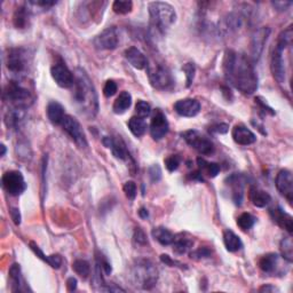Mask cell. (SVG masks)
I'll list each match as a JSON object with an SVG mask.
<instances>
[{"label": "cell", "instance_id": "7bdbcfd3", "mask_svg": "<svg viewBox=\"0 0 293 293\" xmlns=\"http://www.w3.org/2000/svg\"><path fill=\"white\" fill-rule=\"evenodd\" d=\"M183 71L185 72V76H187V86L189 87L192 83V80H194V77H195V71H196V68H195V64L194 63H187L183 68H182Z\"/></svg>", "mask_w": 293, "mask_h": 293}, {"label": "cell", "instance_id": "3957f363", "mask_svg": "<svg viewBox=\"0 0 293 293\" xmlns=\"http://www.w3.org/2000/svg\"><path fill=\"white\" fill-rule=\"evenodd\" d=\"M150 27L158 33H164L172 27L176 20V9L172 5L163 1L149 3Z\"/></svg>", "mask_w": 293, "mask_h": 293}, {"label": "cell", "instance_id": "d6a6232c", "mask_svg": "<svg viewBox=\"0 0 293 293\" xmlns=\"http://www.w3.org/2000/svg\"><path fill=\"white\" fill-rule=\"evenodd\" d=\"M24 109H17V108H13L8 110V113L6 114L5 116V123L8 127L15 128L24 118Z\"/></svg>", "mask_w": 293, "mask_h": 293}, {"label": "cell", "instance_id": "5b68a950", "mask_svg": "<svg viewBox=\"0 0 293 293\" xmlns=\"http://www.w3.org/2000/svg\"><path fill=\"white\" fill-rule=\"evenodd\" d=\"M132 280L134 285L143 290H151L158 280V270L150 260L140 259L133 265Z\"/></svg>", "mask_w": 293, "mask_h": 293}, {"label": "cell", "instance_id": "f35d334b", "mask_svg": "<svg viewBox=\"0 0 293 293\" xmlns=\"http://www.w3.org/2000/svg\"><path fill=\"white\" fill-rule=\"evenodd\" d=\"M135 111H136V114H138L139 117L146 118L148 116H150L151 107L148 102L143 101V100H139V101L136 102Z\"/></svg>", "mask_w": 293, "mask_h": 293}, {"label": "cell", "instance_id": "74e56055", "mask_svg": "<svg viewBox=\"0 0 293 293\" xmlns=\"http://www.w3.org/2000/svg\"><path fill=\"white\" fill-rule=\"evenodd\" d=\"M254 222H255V218L250 213L240 214L238 219H237V225H238V227L244 232L248 231V229L253 227Z\"/></svg>", "mask_w": 293, "mask_h": 293}, {"label": "cell", "instance_id": "e575fe53", "mask_svg": "<svg viewBox=\"0 0 293 293\" xmlns=\"http://www.w3.org/2000/svg\"><path fill=\"white\" fill-rule=\"evenodd\" d=\"M281 252L288 262L293 261V243L291 237H285L281 242Z\"/></svg>", "mask_w": 293, "mask_h": 293}, {"label": "cell", "instance_id": "db71d44e", "mask_svg": "<svg viewBox=\"0 0 293 293\" xmlns=\"http://www.w3.org/2000/svg\"><path fill=\"white\" fill-rule=\"evenodd\" d=\"M259 292H280L277 288L274 287L272 284H267V285H263L260 289H259Z\"/></svg>", "mask_w": 293, "mask_h": 293}, {"label": "cell", "instance_id": "b9f144b4", "mask_svg": "<svg viewBox=\"0 0 293 293\" xmlns=\"http://www.w3.org/2000/svg\"><path fill=\"white\" fill-rule=\"evenodd\" d=\"M136 184L133 182V181H127L124 184V192L126 195V197H127L128 199H131V201H133L136 197Z\"/></svg>", "mask_w": 293, "mask_h": 293}, {"label": "cell", "instance_id": "60d3db41", "mask_svg": "<svg viewBox=\"0 0 293 293\" xmlns=\"http://www.w3.org/2000/svg\"><path fill=\"white\" fill-rule=\"evenodd\" d=\"M148 174H149V177L151 180V182H158L159 180L162 179V170L161 166L158 164H155L153 166H150L149 170H148Z\"/></svg>", "mask_w": 293, "mask_h": 293}, {"label": "cell", "instance_id": "6da1fadb", "mask_svg": "<svg viewBox=\"0 0 293 293\" xmlns=\"http://www.w3.org/2000/svg\"><path fill=\"white\" fill-rule=\"evenodd\" d=\"M222 69L228 83L243 94L251 95L258 90L257 72L244 54L233 50L226 51Z\"/></svg>", "mask_w": 293, "mask_h": 293}, {"label": "cell", "instance_id": "ee69618b", "mask_svg": "<svg viewBox=\"0 0 293 293\" xmlns=\"http://www.w3.org/2000/svg\"><path fill=\"white\" fill-rule=\"evenodd\" d=\"M98 266H99V268L106 274V275H110L111 272H113L111 265L108 262V260H107V259L101 254H100L98 257Z\"/></svg>", "mask_w": 293, "mask_h": 293}, {"label": "cell", "instance_id": "52a82bcc", "mask_svg": "<svg viewBox=\"0 0 293 293\" xmlns=\"http://www.w3.org/2000/svg\"><path fill=\"white\" fill-rule=\"evenodd\" d=\"M147 71L151 85L157 90H170L173 86V77L166 66L153 61L147 64Z\"/></svg>", "mask_w": 293, "mask_h": 293}, {"label": "cell", "instance_id": "6f0895ef", "mask_svg": "<svg viewBox=\"0 0 293 293\" xmlns=\"http://www.w3.org/2000/svg\"><path fill=\"white\" fill-rule=\"evenodd\" d=\"M1 149H2V151H1V156H3V155H5V153H6V147L3 146V144H1Z\"/></svg>", "mask_w": 293, "mask_h": 293}, {"label": "cell", "instance_id": "ac0fdd59", "mask_svg": "<svg viewBox=\"0 0 293 293\" xmlns=\"http://www.w3.org/2000/svg\"><path fill=\"white\" fill-rule=\"evenodd\" d=\"M102 141L107 148H110L111 151H113V155L117 159L126 161V159L131 158L129 153L126 149L125 142L120 138H109V136H106Z\"/></svg>", "mask_w": 293, "mask_h": 293}, {"label": "cell", "instance_id": "9c48e42d", "mask_svg": "<svg viewBox=\"0 0 293 293\" xmlns=\"http://www.w3.org/2000/svg\"><path fill=\"white\" fill-rule=\"evenodd\" d=\"M182 138L189 146L194 148L202 155H211L214 153V144L210 139L202 135L198 131L191 129L182 133Z\"/></svg>", "mask_w": 293, "mask_h": 293}, {"label": "cell", "instance_id": "c3c4849f", "mask_svg": "<svg viewBox=\"0 0 293 293\" xmlns=\"http://www.w3.org/2000/svg\"><path fill=\"white\" fill-rule=\"evenodd\" d=\"M229 131L228 124H216L210 127V133H217V134H225Z\"/></svg>", "mask_w": 293, "mask_h": 293}, {"label": "cell", "instance_id": "7c38bea8", "mask_svg": "<svg viewBox=\"0 0 293 293\" xmlns=\"http://www.w3.org/2000/svg\"><path fill=\"white\" fill-rule=\"evenodd\" d=\"M118 44H119V36L115 27L107 28L94 39V46L101 51L115 50Z\"/></svg>", "mask_w": 293, "mask_h": 293}, {"label": "cell", "instance_id": "d6986e66", "mask_svg": "<svg viewBox=\"0 0 293 293\" xmlns=\"http://www.w3.org/2000/svg\"><path fill=\"white\" fill-rule=\"evenodd\" d=\"M233 139L239 146H248V144L255 142L257 136L245 126L236 125L233 128Z\"/></svg>", "mask_w": 293, "mask_h": 293}, {"label": "cell", "instance_id": "11a10c76", "mask_svg": "<svg viewBox=\"0 0 293 293\" xmlns=\"http://www.w3.org/2000/svg\"><path fill=\"white\" fill-rule=\"evenodd\" d=\"M10 214H12V219H13V221L15 222V225H20L21 224V216H20V212H18V210L12 209V211H10Z\"/></svg>", "mask_w": 293, "mask_h": 293}, {"label": "cell", "instance_id": "cb8c5ba5", "mask_svg": "<svg viewBox=\"0 0 293 293\" xmlns=\"http://www.w3.org/2000/svg\"><path fill=\"white\" fill-rule=\"evenodd\" d=\"M278 263V254L276 253H268L265 254L259 260V267L263 273L273 274L275 272Z\"/></svg>", "mask_w": 293, "mask_h": 293}, {"label": "cell", "instance_id": "1f68e13d", "mask_svg": "<svg viewBox=\"0 0 293 293\" xmlns=\"http://www.w3.org/2000/svg\"><path fill=\"white\" fill-rule=\"evenodd\" d=\"M9 278H10V284H12V291L13 292H21L23 291V284H22V275H21V268L20 265L14 263L9 269Z\"/></svg>", "mask_w": 293, "mask_h": 293}, {"label": "cell", "instance_id": "8d00e7d4", "mask_svg": "<svg viewBox=\"0 0 293 293\" xmlns=\"http://www.w3.org/2000/svg\"><path fill=\"white\" fill-rule=\"evenodd\" d=\"M133 8V2L128 1V0H116L113 3V9L115 13L117 14H128Z\"/></svg>", "mask_w": 293, "mask_h": 293}, {"label": "cell", "instance_id": "836d02e7", "mask_svg": "<svg viewBox=\"0 0 293 293\" xmlns=\"http://www.w3.org/2000/svg\"><path fill=\"white\" fill-rule=\"evenodd\" d=\"M197 164L199 165L201 172L207 174L210 177H216L220 172V165H218L217 163H210L206 162L204 158H198Z\"/></svg>", "mask_w": 293, "mask_h": 293}, {"label": "cell", "instance_id": "f546056e", "mask_svg": "<svg viewBox=\"0 0 293 293\" xmlns=\"http://www.w3.org/2000/svg\"><path fill=\"white\" fill-rule=\"evenodd\" d=\"M250 199L254 206L265 207L272 201V197H270L268 192L259 190V189H252L250 192Z\"/></svg>", "mask_w": 293, "mask_h": 293}, {"label": "cell", "instance_id": "ffe728a7", "mask_svg": "<svg viewBox=\"0 0 293 293\" xmlns=\"http://www.w3.org/2000/svg\"><path fill=\"white\" fill-rule=\"evenodd\" d=\"M125 58L129 62V64L134 66L135 69L142 70L147 66L148 60L142 52L136 47H129L125 51Z\"/></svg>", "mask_w": 293, "mask_h": 293}, {"label": "cell", "instance_id": "4316f807", "mask_svg": "<svg viewBox=\"0 0 293 293\" xmlns=\"http://www.w3.org/2000/svg\"><path fill=\"white\" fill-rule=\"evenodd\" d=\"M128 128L129 131L133 133V135H135L136 138H140V136H142L144 133H146L148 124L147 121L144 120V118L134 116L128 120Z\"/></svg>", "mask_w": 293, "mask_h": 293}, {"label": "cell", "instance_id": "8992f818", "mask_svg": "<svg viewBox=\"0 0 293 293\" xmlns=\"http://www.w3.org/2000/svg\"><path fill=\"white\" fill-rule=\"evenodd\" d=\"M3 98L13 106V108L17 109H27L33 102L30 91L15 80L7 84L3 92Z\"/></svg>", "mask_w": 293, "mask_h": 293}, {"label": "cell", "instance_id": "9f6ffc18", "mask_svg": "<svg viewBox=\"0 0 293 293\" xmlns=\"http://www.w3.org/2000/svg\"><path fill=\"white\" fill-rule=\"evenodd\" d=\"M139 216L142 219H147L148 216H149V213H148V211L146 209H143V207H142V209L139 211Z\"/></svg>", "mask_w": 293, "mask_h": 293}, {"label": "cell", "instance_id": "bcb514c9", "mask_svg": "<svg viewBox=\"0 0 293 293\" xmlns=\"http://www.w3.org/2000/svg\"><path fill=\"white\" fill-rule=\"evenodd\" d=\"M116 92H117V84L115 83L114 80L107 81L105 87H103V94H105L107 98H110V96L116 94Z\"/></svg>", "mask_w": 293, "mask_h": 293}, {"label": "cell", "instance_id": "4dcf8cb0", "mask_svg": "<svg viewBox=\"0 0 293 293\" xmlns=\"http://www.w3.org/2000/svg\"><path fill=\"white\" fill-rule=\"evenodd\" d=\"M29 16H30V9H29L28 6H20L15 10V14H14L13 22L14 25L17 29H24L28 24Z\"/></svg>", "mask_w": 293, "mask_h": 293}, {"label": "cell", "instance_id": "9a60e30c", "mask_svg": "<svg viewBox=\"0 0 293 293\" xmlns=\"http://www.w3.org/2000/svg\"><path fill=\"white\" fill-rule=\"evenodd\" d=\"M276 188L277 190L292 203L293 199V176L292 173L288 170H282L276 176Z\"/></svg>", "mask_w": 293, "mask_h": 293}, {"label": "cell", "instance_id": "7a4b0ae2", "mask_svg": "<svg viewBox=\"0 0 293 293\" xmlns=\"http://www.w3.org/2000/svg\"><path fill=\"white\" fill-rule=\"evenodd\" d=\"M73 83V101L79 110L88 118H94L99 110L98 94L90 77L83 69H77Z\"/></svg>", "mask_w": 293, "mask_h": 293}, {"label": "cell", "instance_id": "f5cc1de1", "mask_svg": "<svg viewBox=\"0 0 293 293\" xmlns=\"http://www.w3.org/2000/svg\"><path fill=\"white\" fill-rule=\"evenodd\" d=\"M66 288H68V290L70 292H73L77 289V280L73 277H70L68 278V281H66Z\"/></svg>", "mask_w": 293, "mask_h": 293}, {"label": "cell", "instance_id": "5bb4252c", "mask_svg": "<svg viewBox=\"0 0 293 293\" xmlns=\"http://www.w3.org/2000/svg\"><path fill=\"white\" fill-rule=\"evenodd\" d=\"M51 73L53 79L55 80L59 86L63 88H70L73 86L75 83V76L72 75V72L70 71L64 63L59 62L57 64L52 66Z\"/></svg>", "mask_w": 293, "mask_h": 293}, {"label": "cell", "instance_id": "277c9868", "mask_svg": "<svg viewBox=\"0 0 293 293\" xmlns=\"http://www.w3.org/2000/svg\"><path fill=\"white\" fill-rule=\"evenodd\" d=\"M292 28L289 27L287 30L281 33L278 42L273 51L272 55V72L273 76L280 84H283L287 77V65H285L284 52L292 44Z\"/></svg>", "mask_w": 293, "mask_h": 293}, {"label": "cell", "instance_id": "e0dca14e", "mask_svg": "<svg viewBox=\"0 0 293 293\" xmlns=\"http://www.w3.org/2000/svg\"><path fill=\"white\" fill-rule=\"evenodd\" d=\"M269 33L270 30L268 28H261L259 29L258 31H255L251 43L252 58H253V61H258L259 58L261 57L263 46H265L267 39H268Z\"/></svg>", "mask_w": 293, "mask_h": 293}, {"label": "cell", "instance_id": "ab89813d", "mask_svg": "<svg viewBox=\"0 0 293 293\" xmlns=\"http://www.w3.org/2000/svg\"><path fill=\"white\" fill-rule=\"evenodd\" d=\"M180 163H181V157L177 155H172L165 159L166 169H168L170 172H174V171L177 170Z\"/></svg>", "mask_w": 293, "mask_h": 293}, {"label": "cell", "instance_id": "7dc6e473", "mask_svg": "<svg viewBox=\"0 0 293 293\" xmlns=\"http://www.w3.org/2000/svg\"><path fill=\"white\" fill-rule=\"evenodd\" d=\"M47 263L51 267H53L55 269H59L62 265V258L59 254H53V255H48V260Z\"/></svg>", "mask_w": 293, "mask_h": 293}, {"label": "cell", "instance_id": "d4e9b609", "mask_svg": "<svg viewBox=\"0 0 293 293\" xmlns=\"http://www.w3.org/2000/svg\"><path fill=\"white\" fill-rule=\"evenodd\" d=\"M192 244H194V240L189 238V237L183 236L182 234H181V235L174 237V240L172 243L173 251L176 252V254H184L187 253L188 250H190Z\"/></svg>", "mask_w": 293, "mask_h": 293}, {"label": "cell", "instance_id": "44dd1931", "mask_svg": "<svg viewBox=\"0 0 293 293\" xmlns=\"http://www.w3.org/2000/svg\"><path fill=\"white\" fill-rule=\"evenodd\" d=\"M270 216H272L273 220L276 222V224L285 229L288 233H292L293 232V219L288 214L287 212H284L281 207H277V209H272L270 210Z\"/></svg>", "mask_w": 293, "mask_h": 293}, {"label": "cell", "instance_id": "484cf974", "mask_svg": "<svg viewBox=\"0 0 293 293\" xmlns=\"http://www.w3.org/2000/svg\"><path fill=\"white\" fill-rule=\"evenodd\" d=\"M132 105V95L128 92H121L119 96L116 99V101L114 103V113L115 114H124Z\"/></svg>", "mask_w": 293, "mask_h": 293}, {"label": "cell", "instance_id": "8fae6325", "mask_svg": "<svg viewBox=\"0 0 293 293\" xmlns=\"http://www.w3.org/2000/svg\"><path fill=\"white\" fill-rule=\"evenodd\" d=\"M62 126H63V128H64V131L68 133L70 136H71V139L75 141L78 146L83 147V148L87 147L86 135H85L83 127H81L80 123L76 119V118L66 115V116L64 117V119H63V121H62Z\"/></svg>", "mask_w": 293, "mask_h": 293}, {"label": "cell", "instance_id": "d590c367", "mask_svg": "<svg viewBox=\"0 0 293 293\" xmlns=\"http://www.w3.org/2000/svg\"><path fill=\"white\" fill-rule=\"evenodd\" d=\"M72 268L81 278H87L91 274V266L86 260H76L73 262Z\"/></svg>", "mask_w": 293, "mask_h": 293}, {"label": "cell", "instance_id": "603a6c76", "mask_svg": "<svg viewBox=\"0 0 293 293\" xmlns=\"http://www.w3.org/2000/svg\"><path fill=\"white\" fill-rule=\"evenodd\" d=\"M47 116L48 119H50L52 123L55 125H60L62 124V121L65 117L64 108H63L61 103H59L57 101L51 102L47 107Z\"/></svg>", "mask_w": 293, "mask_h": 293}, {"label": "cell", "instance_id": "f6af8a7d", "mask_svg": "<svg viewBox=\"0 0 293 293\" xmlns=\"http://www.w3.org/2000/svg\"><path fill=\"white\" fill-rule=\"evenodd\" d=\"M211 255V251L207 247H199L198 250H196L190 253L191 259H196V260H199V259L203 258H209Z\"/></svg>", "mask_w": 293, "mask_h": 293}, {"label": "cell", "instance_id": "816d5d0a", "mask_svg": "<svg viewBox=\"0 0 293 293\" xmlns=\"http://www.w3.org/2000/svg\"><path fill=\"white\" fill-rule=\"evenodd\" d=\"M291 5H292L291 1H275V2H273V6L275 7L277 10H280V12L287 10Z\"/></svg>", "mask_w": 293, "mask_h": 293}, {"label": "cell", "instance_id": "2e32d148", "mask_svg": "<svg viewBox=\"0 0 293 293\" xmlns=\"http://www.w3.org/2000/svg\"><path fill=\"white\" fill-rule=\"evenodd\" d=\"M174 110L182 117H195L201 111V103L195 99L179 100L174 105Z\"/></svg>", "mask_w": 293, "mask_h": 293}, {"label": "cell", "instance_id": "f1b7e54d", "mask_svg": "<svg viewBox=\"0 0 293 293\" xmlns=\"http://www.w3.org/2000/svg\"><path fill=\"white\" fill-rule=\"evenodd\" d=\"M225 246L229 252L239 251L243 247V243L238 236L232 231H226L224 235Z\"/></svg>", "mask_w": 293, "mask_h": 293}, {"label": "cell", "instance_id": "ba28073f", "mask_svg": "<svg viewBox=\"0 0 293 293\" xmlns=\"http://www.w3.org/2000/svg\"><path fill=\"white\" fill-rule=\"evenodd\" d=\"M28 51L22 47H15L8 50L6 58V65L7 69L10 72L18 75V73H23L28 69L29 64V57Z\"/></svg>", "mask_w": 293, "mask_h": 293}, {"label": "cell", "instance_id": "4fadbf2b", "mask_svg": "<svg viewBox=\"0 0 293 293\" xmlns=\"http://www.w3.org/2000/svg\"><path fill=\"white\" fill-rule=\"evenodd\" d=\"M170 128L169 121L166 116L161 109H156L153 114L150 123V134L156 141L162 140L168 134Z\"/></svg>", "mask_w": 293, "mask_h": 293}, {"label": "cell", "instance_id": "681fc988", "mask_svg": "<svg viewBox=\"0 0 293 293\" xmlns=\"http://www.w3.org/2000/svg\"><path fill=\"white\" fill-rule=\"evenodd\" d=\"M161 260L164 263H166L168 266H170V267H180V268H184V267H182L184 265H182V263L177 262L176 260H173V259H171V257H169L168 254H162L161 255Z\"/></svg>", "mask_w": 293, "mask_h": 293}, {"label": "cell", "instance_id": "f907efd6", "mask_svg": "<svg viewBox=\"0 0 293 293\" xmlns=\"http://www.w3.org/2000/svg\"><path fill=\"white\" fill-rule=\"evenodd\" d=\"M134 239H135V242H136V243H138V244H141V245H144V244H147V243H148L146 234L143 233V231H141L140 228H138V229H136V231H135V234H134Z\"/></svg>", "mask_w": 293, "mask_h": 293}, {"label": "cell", "instance_id": "30bf717a", "mask_svg": "<svg viewBox=\"0 0 293 293\" xmlns=\"http://www.w3.org/2000/svg\"><path fill=\"white\" fill-rule=\"evenodd\" d=\"M2 187L12 196H18L27 189L24 177L18 171H8L2 176Z\"/></svg>", "mask_w": 293, "mask_h": 293}, {"label": "cell", "instance_id": "83f0119b", "mask_svg": "<svg viewBox=\"0 0 293 293\" xmlns=\"http://www.w3.org/2000/svg\"><path fill=\"white\" fill-rule=\"evenodd\" d=\"M153 237L157 240L159 244H162V245H171V244L173 243L174 240V236L172 233H171L169 229H166L164 227H157V228H154L153 229Z\"/></svg>", "mask_w": 293, "mask_h": 293}, {"label": "cell", "instance_id": "7402d4cb", "mask_svg": "<svg viewBox=\"0 0 293 293\" xmlns=\"http://www.w3.org/2000/svg\"><path fill=\"white\" fill-rule=\"evenodd\" d=\"M228 184L232 187L233 199L236 205H240L243 201V191H244V181L243 177L238 174H234L228 177Z\"/></svg>", "mask_w": 293, "mask_h": 293}]
</instances>
